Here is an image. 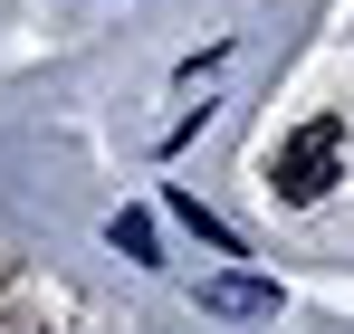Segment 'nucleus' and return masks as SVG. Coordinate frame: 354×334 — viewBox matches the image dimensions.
<instances>
[{
	"label": "nucleus",
	"instance_id": "1",
	"mask_svg": "<svg viewBox=\"0 0 354 334\" xmlns=\"http://www.w3.org/2000/svg\"><path fill=\"white\" fill-rule=\"evenodd\" d=\"M335 163H345V115H316V124H297L288 144H278L268 191H278V201H326V191H335Z\"/></svg>",
	"mask_w": 354,
	"mask_h": 334
},
{
	"label": "nucleus",
	"instance_id": "2",
	"mask_svg": "<svg viewBox=\"0 0 354 334\" xmlns=\"http://www.w3.org/2000/svg\"><path fill=\"white\" fill-rule=\"evenodd\" d=\"M201 315H278V286L268 277H211L201 286Z\"/></svg>",
	"mask_w": 354,
	"mask_h": 334
},
{
	"label": "nucleus",
	"instance_id": "4",
	"mask_svg": "<svg viewBox=\"0 0 354 334\" xmlns=\"http://www.w3.org/2000/svg\"><path fill=\"white\" fill-rule=\"evenodd\" d=\"M173 210H182V220H192V229H201V239H211V248H239V239H230V229H221V220H211V210H201V201H192V191H182Z\"/></svg>",
	"mask_w": 354,
	"mask_h": 334
},
{
	"label": "nucleus",
	"instance_id": "3",
	"mask_svg": "<svg viewBox=\"0 0 354 334\" xmlns=\"http://www.w3.org/2000/svg\"><path fill=\"white\" fill-rule=\"evenodd\" d=\"M106 239H115L124 258H153V220H144V210H115V229H106Z\"/></svg>",
	"mask_w": 354,
	"mask_h": 334
}]
</instances>
